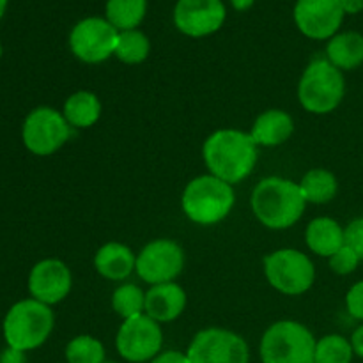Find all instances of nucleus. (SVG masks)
<instances>
[{
  "instance_id": "423d86ee",
  "label": "nucleus",
  "mask_w": 363,
  "mask_h": 363,
  "mask_svg": "<svg viewBox=\"0 0 363 363\" xmlns=\"http://www.w3.org/2000/svg\"><path fill=\"white\" fill-rule=\"evenodd\" d=\"M318 339L301 323L282 319L268 326L259 344L262 363H314Z\"/></svg>"
},
{
  "instance_id": "0eeeda50",
  "label": "nucleus",
  "mask_w": 363,
  "mask_h": 363,
  "mask_svg": "<svg viewBox=\"0 0 363 363\" xmlns=\"http://www.w3.org/2000/svg\"><path fill=\"white\" fill-rule=\"evenodd\" d=\"M264 275L275 291L286 296H300L314 286L315 268L303 252L280 248L264 257Z\"/></svg>"
},
{
  "instance_id": "c85d7f7f",
  "label": "nucleus",
  "mask_w": 363,
  "mask_h": 363,
  "mask_svg": "<svg viewBox=\"0 0 363 363\" xmlns=\"http://www.w3.org/2000/svg\"><path fill=\"white\" fill-rule=\"evenodd\" d=\"M344 240L346 245L363 261V216L354 218L344 227Z\"/></svg>"
},
{
  "instance_id": "c9c22d12",
  "label": "nucleus",
  "mask_w": 363,
  "mask_h": 363,
  "mask_svg": "<svg viewBox=\"0 0 363 363\" xmlns=\"http://www.w3.org/2000/svg\"><path fill=\"white\" fill-rule=\"evenodd\" d=\"M6 9H7V0H0V20H2L4 14H6Z\"/></svg>"
},
{
  "instance_id": "412c9836",
  "label": "nucleus",
  "mask_w": 363,
  "mask_h": 363,
  "mask_svg": "<svg viewBox=\"0 0 363 363\" xmlns=\"http://www.w3.org/2000/svg\"><path fill=\"white\" fill-rule=\"evenodd\" d=\"M62 116L71 128L87 130L101 117V101L91 91H77L64 101Z\"/></svg>"
},
{
  "instance_id": "9b49d317",
  "label": "nucleus",
  "mask_w": 363,
  "mask_h": 363,
  "mask_svg": "<svg viewBox=\"0 0 363 363\" xmlns=\"http://www.w3.org/2000/svg\"><path fill=\"white\" fill-rule=\"evenodd\" d=\"M119 30L106 18L91 16L78 21L69 34V48L78 60L99 64L116 53Z\"/></svg>"
},
{
  "instance_id": "7ed1b4c3",
  "label": "nucleus",
  "mask_w": 363,
  "mask_h": 363,
  "mask_svg": "<svg viewBox=\"0 0 363 363\" xmlns=\"http://www.w3.org/2000/svg\"><path fill=\"white\" fill-rule=\"evenodd\" d=\"M53 328H55V314L52 307L34 298L16 301L7 311L2 323L6 346L23 353L41 347L50 339Z\"/></svg>"
},
{
  "instance_id": "f3484780",
  "label": "nucleus",
  "mask_w": 363,
  "mask_h": 363,
  "mask_svg": "<svg viewBox=\"0 0 363 363\" xmlns=\"http://www.w3.org/2000/svg\"><path fill=\"white\" fill-rule=\"evenodd\" d=\"M137 266V255L128 245L119 241H110L98 248L94 255V268L103 279L112 282H123Z\"/></svg>"
},
{
  "instance_id": "393cba45",
  "label": "nucleus",
  "mask_w": 363,
  "mask_h": 363,
  "mask_svg": "<svg viewBox=\"0 0 363 363\" xmlns=\"http://www.w3.org/2000/svg\"><path fill=\"white\" fill-rule=\"evenodd\" d=\"M351 340L339 333H330L315 342L314 363H353Z\"/></svg>"
},
{
  "instance_id": "6e6552de",
  "label": "nucleus",
  "mask_w": 363,
  "mask_h": 363,
  "mask_svg": "<svg viewBox=\"0 0 363 363\" xmlns=\"http://www.w3.org/2000/svg\"><path fill=\"white\" fill-rule=\"evenodd\" d=\"M71 126L62 112L52 106L30 110L21 126L25 149L34 156H52L69 140Z\"/></svg>"
},
{
  "instance_id": "e433bc0d",
  "label": "nucleus",
  "mask_w": 363,
  "mask_h": 363,
  "mask_svg": "<svg viewBox=\"0 0 363 363\" xmlns=\"http://www.w3.org/2000/svg\"><path fill=\"white\" fill-rule=\"evenodd\" d=\"M2 53H4V48H2V43H0V59H2Z\"/></svg>"
},
{
  "instance_id": "2eb2a0df",
  "label": "nucleus",
  "mask_w": 363,
  "mask_h": 363,
  "mask_svg": "<svg viewBox=\"0 0 363 363\" xmlns=\"http://www.w3.org/2000/svg\"><path fill=\"white\" fill-rule=\"evenodd\" d=\"M227 11L222 0H177L174 23L188 38H206L220 30Z\"/></svg>"
},
{
  "instance_id": "39448f33",
  "label": "nucleus",
  "mask_w": 363,
  "mask_h": 363,
  "mask_svg": "<svg viewBox=\"0 0 363 363\" xmlns=\"http://www.w3.org/2000/svg\"><path fill=\"white\" fill-rule=\"evenodd\" d=\"M346 96V78L328 59H314L298 84V99L307 112L326 116L339 108Z\"/></svg>"
},
{
  "instance_id": "bb28decb",
  "label": "nucleus",
  "mask_w": 363,
  "mask_h": 363,
  "mask_svg": "<svg viewBox=\"0 0 363 363\" xmlns=\"http://www.w3.org/2000/svg\"><path fill=\"white\" fill-rule=\"evenodd\" d=\"M112 308L123 321L145 314V293L137 284H123L113 291Z\"/></svg>"
},
{
  "instance_id": "c756f323",
  "label": "nucleus",
  "mask_w": 363,
  "mask_h": 363,
  "mask_svg": "<svg viewBox=\"0 0 363 363\" xmlns=\"http://www.w3.org/2000/svg\"><path fill=\"white\" fill-rule=\"evenodd\" d=\"M346 311L351 318L363 323V280L353 284L346 294Z\"/></svg>"
},
{
  "instance_id": "f704fd0d",
  "label": "nucleus",
  "mask_w": 363,
  "mask_h": 363,
  "mask_svg": "<svg viewBox=\"0 0 363 363\" xmlns=\"http://www.w3.org/2000/svg\"><path fill=\"white\" fill-rule=\"evenodd\" d=\"M255 0H230V4H233V7L236 11H247L250 9L252 6H254Z\"/></svg>"
},
{
  "instance_id": "4468645a",
  "label": "nucleus",
  "mask_w": 363,
  "mask_h": 363,
  "mask_svg": "<svg viewBox=\"0 0 363 363\" xmlns=\"http://www.w3.org/2000/svg\"><path fill=\"white\" fill-rule=\"evenodd\" d=\"M27 287L30 298L53 307L69 296L73 275L69 266L60 259H43L32 266Z\"/></svg>"
},
{
  "instance_id": "4be33fe9",
  "label": "nucleus",
  "mask_w": 363,
  "mask_h": 363,
  "mask_svg": "<svg viewBox=\"0 0 363 363\" xmlns=\"http://www.w3.org/2000/svg\"><path fill=\"white\" fill-rule=\"evenodd\" d=\"M298 184L307 204H328L339 191V181L335 174L326 169L308 170Z\"/></svg>"
},
{
  "instance_id": "f03ea898",
  "label": "nucleus",
  "mask_w": 363,
  "mask_h": 363,
  "mask_svg": "<svg viewBox=\"0 0 363 363\" xmlns=\"http://www.w3.org/2000/svg\"><path fill=\"white\" fill-rule=\"evenodd\" d=\"M252 211L264 227L284 230L300 222L307 201L300 184L286 177H264L255 184L250 197Z\"/></svg>"
},
{
  "instance_id": "f257e3e1",
  "label": "nucleus",
  "mask_w": 363,
  "mask_h": 363,
  "mask_svg": "<svg viewBox=\"0 0 363 363\" xmlns=\"http://www.w3.org/2000/svg\"><path fill=\"white\" fill-rule=\"evenodd\" d=\"M257 156L259 145L252 135L234 128L215 131L202 145V158L209 174L233 186L250 176Z\"/></svg>"
},
{
  "instance_id": "cd10ccee",
  "label": "nucleus",
  "mask_w": 363,
  "mask_h": 363,
  "mask_svg": "<svg viewBox=\"0 0 363 363\" xmlns=\"http://www.w3.org/2000/svg\"><path fill=\"white\" fill-rule=\"evenodd\" d=\"M360 262H362V259L358 257V255L354 254V252L351 250L347 245H344L340 250H337L335 254L328 259L330 269H332L335 275H342V277L351 275V273L357 272V268Z\"/></svg>"
},
{
  "instance_id": "72a5a7b5",
  "label": "nucleus",
  "mask_w": 363,
  "mask_h": 363,
  "mask_svg": "<svg viewBox=\"0 0 363 363\" xmlns=\"http://www.w3.org/2000/svg\"><path fill=\"white\" fill-rule=\"evenodd\" d=\"M342 7L346 14H358L363 11V0H342Z\"/></svg>"
},
{
  "instance_id": "473e14b6",
  "label": "nucleus",
  "mask_w": 363,
  "mask_h": 363,
  "mask_svg": "<svg viewBox=\"0 0 363 363\" xmlns=\"http://www.w3.org/2000/svg\"><path fill=\"white\" fill-rule=\"evenodd\" d=\"M350 340H351V346H353L354 357L362 358L363 360V325H360L357 330H354Z\"/></svg>"
},
{
  "instance_id": "f8f14e48",
  "label": "nucleus",
  "mask_w": 363,
  "mask_h": 363,
  "mask_svg": "<svg viewBox=\"0 0 363 363\" xmlns=\"http://www.w3.org/2000/svg\"><path fill=\"white\" fill-rule=\"evenodd\" d=\"M184 252L179 243L172 240H155L145 245L137 255L135 273L149 286L176 282L183 273Z\"/></svg>"
},
{
  "instance_id": "4c0bfd02",
  "label": "nucleus",
  "mask_w": 363,
  "mask_h": 363,
  "mask_svg": "<svg viewBox=\"0 0 363 363\" xmlns=\"http://www.w3.org/2000/svg\"><path fill=\"white\" fill-rule=\"evenodd\" d=\"M105 363H116V362H105Z\"/></svg>"
},
{
  "instance_id": "a211bd4d",
  "label": "nucleus",
  "mask_w": 363,
  "mask_h": 363,
  "mask_svg": "<svg viewBox=\"0 0 363 363\" xmlns=\"http://www.w3.org/2000/svg\"><path fill=\"white\" fill-rule=\"evenodd\" d=\"M254 142L262 147H277L282 145L293 137L294 121L286 110L269 108L257 116V119L252 124L250 131Z\"/></svg>"
},
{
  "instance_id": "7c9ffc66",
  "label": "nucleus",
  "mask_w": 363,
  "mask_h": 363,
  "mask_svg": "<svg viewBox=\"0 0 363 363\" xmlns=\"http://www.w3.org/2000/svg\"><path fill=\"white\" fill-rule=\"evenodd\" d=\"M149 363H190V360H188L186 353H183V351L167 350L156 354Z\"/></svg>"
},
{
  "instance_id": "5701e85b",
  "label": "nucleus",
  "mask_w": 363,
  "mask_h": 363,
  "mask_svg": "<svg viewBox=\"0 0 363 363\" xmlns=\"http://www.w3.org/2000/svg\"><path fill=\"white\" fill-rule=\"evenodd\" d=\"M145 11H147V0H108L105 18L119 32L133 30L142 23Z\"/></svg>"
},
{
  "instance_id": "1a4fd4ad",
  "label": "nucleus",
  "mask_w": 363,
  "mask_h": 363,
  "mask_svg": "<svg viewBox=\"0 0 363 363\" xmlns=\"http://www.w3.org/2000/svg\"><path fill=\"white\" fill-rule=\"evenodd\" d=\"M186 357L190 363H248L250 347L240 333L206 328L191 339Z\"/></svg>"
},
{
  "instance_id": "9d476101",
  "label": "nucleus",
  "mask_w": 363,
  "mask_h": 363,
  "mask_svg": "<svg viewBox=\"0 0 363 363\" xmlns=\"http://www.w3.org/2000/svg\"><path fill=\"white\" fill-rule=\"evenodd\" d=\"M162 326L147 314L124 319L117 330L116 350L123 360L130 363L151 362L156 354L162 353Z\"/></svg>"
},
{
  "instance_id": "20e7f679",
  "label": "nucleus",
  "mask_w": 363,
  "mask_h": 363,
  "mask_svg": "<svg viewBox=\"0 0 363 363\" xmlns=\"http://www.w3.org/2000/svg\"><path fill=\"white\" fill-rule=\"evenodd\" d=\"M236 202L233 184L206 174L191 179L183 190L181 208L186 218L197 225L209 227L223 222Z\"/></svg>"
},
{
  "instance_id": "ddd939ff",
  "label": "nucleus",
  "mask_w": 363,
  "mask_h": 363,
  "mask_svg": "<svg viewBox=\"0 0 363 363\" xmlns=\"http://www.w3.org/2000/svg\"><path fill=\"white\" fill-rule=\"evenodd\" d=\"M342 0H298L294 6V21L300 32L315 41L332 39L342 25Z\"/></svg>"
},
{
  "instance_id": "2f4dec72",
  "label": "nucleus",
  "mask_w": 363,
  "mask_h": 363,
  "mask_svg": "<svg viewBox=\"0 0 363 363\" xmlns=\"http://www.w3.org/2000/svg\"><path fill=\"white\" fill-rule=\"evenodd\" d=\"M0 363H27V353L6 346V350L0 353Z\"/></svg>"
},
{
  "instance_id": "a878e982",
  "label": "nucleus",
  "mask_w": 363,
  "mask_h": 363,
  "mask_svg": "<svg viewBox=\"0 0 363 363\" xmlns=\"http://www.w3.org/2000/svg\"><path fill=\"white\" fill-rule=\"evenodd\" d=\"M66 363H105L106 351L101 340L92 335H77L67 342Z\"/></svg>"
},
{
  "instance_id": "b1692460",
  "label": "nucleus",
  "mask_w": 363,
  "mask_h": 363,
  "mask_svg": "<svg viewBox=\"0 0 363 363\" xmlns=\"http://www.w3.org/2000/svg\"><path fill=\"white\" fill-rule=\"evenodd\" d=\"M149 52H151V43H149V38L144 32H140L138 28L119 32L116 53L113 55L121 62L135 66V64L144 62L149 57Z\"/></svg>"
},
{
  "instance_id": "6ab92c4d",
  "label": "nucleus",
  "mask_w": 363,
  "mask_h": 363,
  "mask_svg": "<svg viewBox=\"0 0 363 363\" xmlns=\"http://www.w3.org/2000/svg\"><path fill=\"white\" fill-rule=\"evenodd\" d=\"M305 243L312 254L330 259L346 245L344 227L330 216H318L305 229Z\"/></svg>"
},
{
  "instance_id": "dca6fc26",
  "label": "nucleus",
  "mask_w": 363,
  "mask_h": 363,
  "mask_svg": "<svg viewBox=\"0 0 363 363\" xmlns=\"http://www.w3.org/2000/svg\"><path fill=\"white\" fill-rule=\"evenodd\" d=\"M186 291L177 282L151 286L145 293V314L156 323H172L186 308Z\"/></svg>"
},
{
  "instance_id": "aec40b11",
  "label": "nucleus",
  "mask_w": 363,
  "mask_h": 363,
  "mask_svg": "<svg viewBox=\"0 0 363 363\" xmlns=\"http://www.w3.org/2000/svg\"><path fill=\"white\" fill-rule=\"evenodd\" d=\"M326 59L344 73L353 71L363 64V34L360 32H339L328 39Z\"/></svg>"
}]
</instances>
